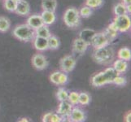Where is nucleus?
Instances as JSON below:
<instances>
[{"instance_id":"obj_2","label":"nucleus","mask_w":131,"mask_h":122,"mask_svg":"<svg viewBox=\"0 0 131 122\" xmlns=\"http://www.w3.org/2000/svg\"><path fill=\"white\" fill-rule=\"evenodd\" d=\"M93 60L98 64H109L114 60L115 51L112 47L109 45L102 48L94 49V51L92 55Z\"/></svg>"},{"instance_id":"obj_20","label":"nucleus","mask_w":131,"mask_h":122,"mask_svg":"<svg viewBox=\"0 0 131 122\" xmlns=\"http://www.w3.org/2000/svg\"><path fill=\"white\" fill-rule=\"evenodd\" d=\"M57 7L56 0H42V8L43 11L56 12Z\"/></svg>"},{"instance_id":"obj_16","label":"nucleus","mask_w":131,"mask_h":122,"mask_svg":"<svg viewBox=\"0 0 131 122\" xmlns=\"http://www.w3.org/2000/svg\"><path fill=\"white\" fill-rule=\"evenodd\" d=\"M41 17L42 19L43 24L46 25H51L56 20V16L55 12H51V11H42Z\"/></svg>"},{"instance_id":"obj_27","label":"nucleus","mask_w":131,"mask_h":122,"mask_svg":"<svg viewBox=\"0 0 131 122\" xmlns=\"http://www.w3.org/2000/svg\"><path fill=\"white\" fill-rule=\"evenodd\" d=\"M68 97H69V91L64 88H60L58 90L56 93V98L60 102L61 101H65L68 100Z\"/></svg>"},{"instance_id":"obj_5","label":"nucleus","mask_w":131,"mask_h":122,"mask_svg":"<svg viewBox=\"0 0 131 122\" xmlns=\"http://www.w3.org/2000/svg\"><path fill=\"white\" fill-rule=\"evenodd\" d=\"M112 23L114 24L116 29L120 33L127 32L131 27V20L128 15L115 16Z\"/></svg>"},{"instance_id":"obj_12","label":"nucleus","mask_w":131,"mask_h":122,"mask_svg":"<svg viewBox=\"0 0 131 122\" xmlns=\"http://www.w3.org/2000/svg\"><path fill=\"white\" fill-rule=\"evenodd\" d=\"M72 109H73V105L68 100L61 101L58 107L57 114L60 115L63 119L64 118L68 119V116L70 114Z\"/></svg>"},{"instance_id":"obj_36","label":"nucleus","mask_w":131,"mask_h":122,"mask_svg":"<svg viewBox=\"0 0 131 122\" xmlns=\"http://www.w3.org/2000/svg\"><path fill=\"white\" fill-rule=\"evenodd\" d=\"M126 7H127L128 13H129V14H130V12H131V5H130V4H129V5H126Z\"/></svg>"},{"instance_id":"obj_22","label":"nucleus","mask_w":131,"mask_h":122,"mask_svg":"<svg viewBox=\"0 0 131 122\" xmlns=\"http://www.w3.org/2000/svg\"><path fill=\"white\" fill-rule=\"evenodd\" d=\"M43 122H60L63 121L62 117L57 114L53 113V112H47L42 117Z\"/></svg>"},{"instance_id":"obj_14","label":"nucleus","mask_w":131,"mask_h":122,"mask_svg":"<svg viewBox=\"0 0 131 122\" xmlns=\"http://www.w3.org/2000/svg\"><path fill=\"white\" fill-rule=\"evenodd\" d=\"M33 42H34V48L39 51H47V50L48 49L47 38L35 36L34 38L33 39Z\"/></svg>"},{"instance_id":"obj_26","label":"nucleus","mask_w":131,"mask_h":122,"mask_svg":"<svg viewBox=\"0 0 131 122\" xmlns=\"http://www.w3.org/2000/svg\"><path fill=\"white\" fill-rule=\"evenodd\" d=\"M48 41V49L56 50L60 47V40L55 35H51L47 38Z\"/></svg>"},{"instance_id":"obj_37","label":"nucleus","mask_w":131,"mask_h":122,"mask_svg":"<svg viewBox=\"0 0 131 122\" xmlns=\"http://www.w3.org/2000/svg\"><path fill=\"white\" fill-rule=\"evenodd\" d=\"M23 120H20V121H29V120L27 118H22Z\"/></svg>"},{"instance_id":"obj_11","label":"nucleus","mask_w":131,"mask_h":122,"mask_svg":"<svg viewBox=\"0 0 131 122\" xmlns=\"http://www.w3.org/2000/svg\"><path fill=\"white\" fill-rule=\"evenodd\" d=\"M68 119L72 122H82L86 119V116L82 109L78 107H73L70 114L68 116Z\"/></svg>"},{"instance_id":"obj_17","label":"nucleus","mask_w":131,"mask_h":122,"mask_svg":"<svg viewBox=\"0 0 131 122\" xmlns=\"http://www.w3.org/2000/svg\"><path fill=\"white\" fill-rule=\"evenodd\" d=\"M96 32L94 29H84L79 33V38L83 39L85 42H86L89 45H90V42L94 36Z\"/></svg>"},{"instance_id":"obj_35","label":"nucleus","mask_w":131,"mask_h":122,"mask_svg":"<svg viewBox=\"0 0 131 122\" xmlns=\"http://www.w3.org/2000/svg\"><path fill=\"white\" fill-rule=\"evenodd\" d=\"M122 3L125 5H129V4L131 3V0H122Z\"/></svg>"},{"instance_id":"obj_32","label":"nucleus","mask_w":131,"mask_h":122,"mask_svg":"<svg viewBox=\"0 0 131 122\" xmlns=\"http://www.w3.org/2000/svg\"><path fill=\"white\" fill-rule=\"evenodd\" d=\"M78 96H79V94L78 92L73 91L71 93H69L68 101H69L73 106L78 104Z\"/></svg>"},{"instance_id":"obj_31","label":"nucleus","mask_w":131,"mask_h":122,"mask_svg":"<svg viewBox=\"0 0 131 122\" xmlns=\"http://www.w3.org/2000/svg\"><path fill=\"white\" fill-rule=\"evenodd\" d=\"M92 13H93L92 8H90V7H88L86 5L82 7L79 11L80 16L82 18H88L92 15Z\"/></svg>"},{"instance_id":"obj_33","label":"nucleus","mask_w":131,"mask_h":122,"mask_svg":"<svg viewBox=\"0 0 131 122\" xmlns=\"http://www.w3.org/2000/svg\"><path fill=\"white\" fill-rule=\"evenodd\" d=\"M112 83L118 85V86H123V85H125L126 83H127V80H126L125 76H121V74H119L118 76H116L115 77Z\"/></svg>"},{"instance_id":"obj_10","label":"nucleus","mask_w":131,"mask_h":122,"mask_svg":"<svg viewBox=\"0 0 131 122\" xmlns=\"http://www.w3.org/2000/svg\"><path fill=\"white\" fill-rule=\"evenodd\" d=\"M89 46L90 45L86 42H85L83 39L78 38L73 41V51L75 54H78V55H82L86 51Z\"/></svg>"},{"instance_id":"obj_34","label":"nucleus","mask_w":131,"mask_h":122,"mask_svg":"<svg viewBox=\"0 0 131 122\" xmlns=\"http://www.w3.org/2000/svg\"><path fill=\"white\" fill-rule=\"evenodd\" d=\"M130 118H131V112H127L125 113V116H124L125 121H126V122H130V120H131Z\"/></svg>"},{"instance_id":"obj_21","label":"nucleus","mask_w":131,"mask_h":122,"mask_svg":"<svg viewBox=\"0 0 131 122\" xmlns=\"http://www.w3.org/2000/svg\"><path fill=\"white\" fill-rule=\"evenodd\" d=\"M51 35V34L50 32L48 25H43L41 27L38 28L37 29H35V36H37V37L48 38Z\"/></svg>"},{"instance_id":"obj_13","label":"nucleus","mask_w":131,"mask_h":122,"mask_svg":"<svg viewBox=\"0 0 131 122\" xmlns=\"http://www.w3.org/2000/svg\"><path fill=\"white\" fill-rule=\"evenodd\" d=\"M15 12L20 16H28L30 12V6L25 0H20L17 2Z\"/></svg>"},{"instance_id":"obj_38","label":"nucleus","mask_w":131,"mask_h":122,"mask_svg":"<svg viewBox=\"0 0 131 122\" xmlns=\"http://www.w3.org/2000/svg\"><path fill=\"white\" fill-rule=\"evenodd\" d=\"M14 1H16V2L17 3V2H19V1H20V0H14Z\"/></svg>"},{"instance_id":"obj_4","label":"nucleus","mask_w":131,"mask_h":122,"mask_svg":"<svg viewBox=\"0 0 131 122\" xmlns=\"http://www.w3.org/2000/svg\"><path fill=\"white\" fill-rule=\"evenodd\" d=\"M64 24L69 28H76L80 25L81 16L79 11L75 7L68 8L64 15Z\"/></svg>"},{"instance_id":"obj_19","label":"nucleus","mask_w":131,"mask_h":122,"mask_svg":"<svg viewBox=\"0 0 131 122\" xmlns=\"http://www.w3.org/2000/svg\"><path fill=\"white\" fill-rule=\"evenodd\" d=\"M103 33L106 34V36L107 37V38L109 39L110 42H112V41H113L117 37V35H118V30L116 29V26L112 22V23L107 27V29H105V31Z\"/></svg>"},{"instance_id":"obj_9","label":"nucleus","mask_w":131,"mask_h":122,"mask_svg":"<svg viewBox=\"0 0 131 122\" xmlns=\"http://www.w3.org/2000/svg\"><path fill=\"white\" fill-rule=\"evenodd\" d=\"M32 64L38 70H43L48 66L47 58L42 54H35L32 57Z\"/></svg>"},{"instance_id":"obj_18","label":"nucleus","mask_w":131,"mask_h":122,"mask_svg":"<svg viewBox=\"0 0 131 122\" xmlns=\"http://www.w3.org/2000/svg\"><path fill=\"white\" fill-rule=\"evenodd\" d=\"M113 69L119 74L125 73V72L127 71V69H128L127 61L121 60V59H118V60H115L114 63H113Z\"/></svg>"},{"instance_id":"obj_3","label":"nucleus","mask_w":131,"mask_h":122,"mask_svg":"<svg viewBox=\"0 0 131 122\" xmlns=\"http://www.w3.org/2000/svg\"><path fill=\"white\" fill-rule=\"evenodd\" d=\"M13 35L20 41L29 42L35 37V30L27 24L19 25L13 29Z\"/></svg>"},{"instance_id":"obj_23","label":"nucleus","mask_w":131,"mask_h":122,"mask_svg":"<svg viewBox=\"0 0 131 122\" xmlns=\"http://www.w3.org/2000/svg\"><path fill=\"white\" fill-rule=\"evenodd\" d=\"M113 11H114L115 16L128 15L129 14L128 11H127V7H126V5H125L123 3H117L116 5H115Z\"/></svg>"},{"instance_id":"obj_7","label":"nucleus","mask_w":131,"mask_h":122,"mask_svg":"<svg viewBox=\"0 0 131 122\" xmlns=\"http://www.w3.org/2000/svg\"><path fill=\"white\" fill-rule=\"evenodd\" d=\"M111 42L109 39L107 38L106 34L101 32V33H96L93 37L91 42H90V45L94 48V49H99L102 48L103 47L108 46Z\"/></svg>"},{"instance_id":"obj_25","label":"nucleus","mask_w":131,"mask_h":122,"mask_svg":"<svg viewBox=\"0 0 131 122\" xmlns=\"http://www.w3.org/2000/svg\"><path fill=\"white\" fill-rule=\"evenodd\" d=\"M11 27L10 20L6 16H0V32L6 33Z\"/></svg>"},{"instance_id":"obj_8","label":"nucleus","mask_w":131,"mask_h":122,"mask_svg":"<svg viewBox=\"0 0 131 122\" xmlns=\"http://www.w3.org/2000/svg\"><path fill=\"white\" fill-rule=\"evenodd\" d=\"M50 81L56 85H64L69 81V76L64 72L56 71L51 74Z\"/></svg>"},{"instance_id":"obj_1","label":"nucleus","mask_w":131,"mask_h":122,"mask_svg":"<svg viewBox=\"0 0 131 122\" xmlns=\"http://www.w3.org/2000/svg\"><path fill=\"white\" fill-rule=\"evenodd\" d=\"M119 73L113 69V67H109L107 69L94 75L91 78V84L94 87H101L107 84H112L116 76Z\"/></svg>"},{"instance_id":"obj_6","label":"nucleus","mask_w":131,"mask_h":122,"mask_svg":"<svg viewBox=\"0 0 131 122\" xmlns=\"http://www.w3.org/2000/svg\"><path fill=\"white\" fill-rule=\"evenodd\" d=\"M77 60L73 56H66L63 57L60 61V68L62 72L65 73H70L76 67Z\"/></svg>"},{"instance_id":"obj_24","label":"nucleus","mask_w":131,"mask_h":122,"mask_svg":"<svg viewBox=\"0 0 131 122\" xmlns=\"http://www.w3.org/2000/svg\"><path fill=\"white\" fill-rule=\"evenodd\" d=\"M117 56L121 60L129 61L131 59V51L127 47H122L117 52Z\"/></svg>"},{"instance_id":"obj_29","label":"nucleus","mask_w":131,"mask_h":122,"mask_svg":"<svg viewBox=\"0 0 131 122\" xmlns=\"http://www.w3.org/2000/svg\"><path fill=\"white\" fill-rule=\"evenodd\" d=\"M16 4L17 3L14 0H4L3 6L7 11L10 12H14L16 8Z\"/></svg>"},{"instance_id":"obj_15","label":"nucleus","mask_w":131,"mask_h":122,"mask_svg":"<svg viewBox=\"0 0 131 122\" xmlns=\"http://www.w3.org/2000/svg\"><path fill=\"white\" fill-rule=\"evenodd\" d=\"M26 24L29 27H31L34 30L37 29L39 27L43 25V21L41 17V15H32L27 19Z\"/></svg>"},{"instance_id":"obj_30","label":"nucleus","mask_w":131,"mask_h":122,"mask_svg":"<svg viewBox=\"0 0 131 122\" xmlns=\"http://www.w3.org/2000/svg\"><path fill=\"white\" fill-rule=\"evenodd\" d=\"M103 3H104L103 0H85V5L92 9L101 7Z\"/></svg>"},{"instance_id":"obj_28","label":"nucleus","mask_w":131,"mask_h":122,"mask_svg":"<svg viewBox=\"0 0 131 122\" xmlns=\"http://www.w3.org/2000/svg\"><path fill=\"white\" fill-rule=\"evenodd\" d=\"M90 103V96L87 93L82 92L79 94L78 103H80V104H82L83 106H85V105H89Z\"/></svg>"}]
</instances>
